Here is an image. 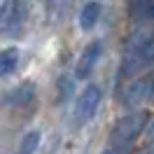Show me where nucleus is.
Here are the masks:
<instances>
[{
	"label": "nucleus",
	"mask_w": 154,
	"mask_h": 154,
	"mask_svg": "<svg viewBox=\"0 0 154 154\" xmlns=\"http://www.w3.org/2000/svg\"><path fill=\"white\" fill-rule=\"evenodd\" d=\"M128 10H131V19L133 21H145L154 17L152 0H128Z\"/></svg>",
	"instance_id": "obj_7"
},
{
	"label": "nucleus",
	"mask_w": 154,
	"mask_h": 154,
	"mask_svg": "<svg viewBox=\"0 0 154 154\" xmlns=\"http://www.w3.org/2000/svg\"><path fill=\"white\" fill-rule=\"evenodd\" d=\"M40 145V133L38 131H30V133L23 135V140L19 145V154H33Z\"/></svg>",
	"instance_id": "obj_9"
},
{
	"label": "nucleus",
	"mask_w": 154,
	"mask_h": 154,
	"mask_svg": "<svg viewBox=\"0 0 154 154\" xmlns=\"http://www.w3.org/2000/svg\"><path fill=\"white\" fill-rule=\"evenodd\" d=\"M145 124H147V112H143V110L122 117L110 131L107 147H133L135 138L145 131Z\"/></svg>",
	"instance_id": "obj_2"
},
{
	"label": "nucleus",
	"mask_w": 154,
	"mask_h": 154,
	"mask_svg": "<svg viewBox=\"0 0 154 154\" xmlns=\"http://www.w3.org/2000/svg\"><path fill=\"white\" fill-rule=\"evenodd\" d=\"M147 138H149V140H154V124L149 126V131H147Z\"/></svg>",
	"instance_id": "obj_12"
},
{
	"label": "nucleus",
	"mask_w": 154,
	"mask_h": 154,
	"mask_svg": "<svg viewBox=\"0 0 154 154\" xmlns=\"http://www.w3.org/2000/svg\"><path fill=\"white\" fill-rule=\"evenodd\" d=\"M17 61H19V51L14 47L5 49V51H0V77L12 72L14 68H17Z\"/></svg>",
	"instance_id": "obj_8"
},
{
	"label": "nucleus",
	"mask_w": 154,
	"mask_h": 154,
	"mask_svg": "<svg viewBox=\"0 0 154 154\" xmlns=\"http://www.w3.org/2000/svg\"><path fill=\"white\" fill-rule=\"evenodd\" d=\"M100 87L96 84H89V87L82 89V94L77 98V105H75V119L77 124H87L91 117L96 115L98 105H100Z\"/></svg>",
	"instance_id": "obj_3"
},
{
	"label": "nucleus",
	"mask_w": 154,
	"mask_h": 154,
	"mask_svg": "<svg viewBox=\"0 0 154 154\" xmlns=\"http://www.w3.org/2000/svg\"><path fill=\"white\" fill-rule=\"evenodd\" d=\"M152 63H154V30L152 28L135 30L133 38L126 45V51H124L122 77L135 75L138 70L152 66Z\"/></svg>",
	"instance_id": "obj_1"
},
{
	"label": "nucleus",
	"mask_w": 154,
	"mask_h": 154,
	"mask_svg": "<svg viewBox=\"0 0 154 154\" xmlns=\"http://www.w3.org/2000/svg\"><path fill=\"white\" fill-rule=\"evenodd\" d=\"M145 154H154V143L149 145V147H147V149H145Z\"/></svg>",
	"instance_id": "obj_13"
},
{
	"label": "nucleus",
	"mask_w": 154,
	"mask_h": 154,
	"mask_svg": "<svg viewBox=\"0 0 154 154\" xmlns=\"http://www.w3.org/2000/svg\"><path fill=\"white\" fill-rule=\"evenodd\" d=\"M147 98H154V72L138 79V82H131L122 91V103L126 107H138Z\"/></svg>",
	"instance_id": "obj_4"
},
{
	"label": "nucleus",
	"mask_w": 154,
	"mask_h": 154,
	"mask_svg": "<svg viewBox=\"0 0 154 154\" xmlns=\"http://www.w3.org/2000/svg\"><path fill=\"white\" fill-rule=\"evenodd\" d=\"M98 56H100V42H91V45L82 51L79 61H77V77H79V79H84V77L91 75Z\"/></svg>",
	"instance_id": "obj_5"
},
{
	"label": "nucleus",
	"mask_w": 154,
	"mask_h": 154,
	"mask_svg": "<svg viewBox=\"0 0 154 154\" xmlns=\"http://www.w3.org/2000/svg\"><path fill=\"white\" fill-rule=\"evenodd\" d=\"M98 17H100V5H98L96 0H91V2H87V5L82 7V12H79V26L84 30H91L96 26Z\"/></svg>",
	"instance_id": "obj_6"
},
{
	"label": "nucleus",
	"mask_w": 154,
	"mask_h": 154,
	"mask_svg": "<svg viewBox=\"0 0 154 154\" xmlns=\"http://www.w3.org/2000/svg\"><path fill=\"white\" fill-rule=\"evenodd\" d=\"M10 10H12V0H0V23L5 21V17L10 14Z\"/></svg>",
	"instance_id": "obj_10"
},
{
	"label": "nucleus",
	"mask_w": 154,
	"mask_h": 154,
	"mask_svg": "<svg viewBox=\"0 0 154 154\" xmlns=\"http://www.w3.org/2000/svg\"><path fill=\"white\" fill-rule=\"evenodd\" d=\"M103 154H131V147H107Z\"/></svg>",
	"instance_id": "obj_11"
}]
</instances>
